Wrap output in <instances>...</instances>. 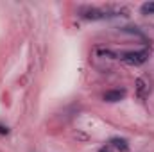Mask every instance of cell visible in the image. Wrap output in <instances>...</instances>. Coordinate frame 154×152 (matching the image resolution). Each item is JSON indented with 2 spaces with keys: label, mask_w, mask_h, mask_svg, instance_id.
<instances>
[{
  "label": "cell",
  "mask_w": 154,
  "mask_h": 152,
  "mask_svg": "<svg viewBox=\"0 0 154 152\" xmlns=\"http://www.w3.org/2000/svg\"><path fill=\"white\" fill-rule=\"evenodd\" d=\"M149 57V50L143 48V50H136V52H125L120 56V61H124L125 65H131V66H140L147 61Z\"/></svg>",
  "instance_id": "6da1fadb"
},
{
  "label": "cell",
  "mask_w": 154,
  "mask_h": 152,
  "mask_svg": "<svg viewBox=\"0 0 154 152\" xmlns=\"http://www.w3.org/2000/svg\"><path fill=\"white\" fill-rule=\"evenodd\" d=\"M79 13L86 20H102V18L109 16L108 14V9H99V7H81Z\"/></svg>",
  "instance_id": "7a4b0ae2"
},
{
  "label": "cell",
  "mask_w": 154,
  "mask_h": 152,
  "mask_svg": "<svg viewBox=\"0 0 154 152\" xmlns=\"http://www.w3.org/2000/svg\"><path fill=\"white\" fill-rule=\"evenodd\" d=\"M125 97V90H109L104 93V100L106 102H118Z\"/></svg>",
  "instance_id": "3957f363"
},
{
  "label": "cell",
  "mask_w": 154,
  "mask_h": 152,
  "mask_svg": "<svg viewBox=\"0 0 154 152\" xmlns=\"http://www.w3.org/2000/svg\"><path fill=\"white\" fill-rule=\"evenodd\" d=\"M111 145H113L115 149H118V150H122V152L129 150V143H127V140H124V138H113V140H111Z\"/></svg>",
  "instance_id": "277c9868"
},
{
  "label": "cell",
  "mask_w": 154,
  "mask_h": 152,
  "mask_svg": "<svg viewBox=\"0 0 154 152\" xmlns=\"http://www.w3.org/2000/svg\"><path fill=\"white\" fill-rule=\"evenodd\" d=\"M136 90H138V97H142V99L149 93V86H147L145 79H138L136 81Z\"/></svg>",
  "instance_id": "5b68a950"
},
{
  "label": "cell",
  "mask_w": 154,
  "mask_h": 152,
  "mask_svg": "<svg viewBox=\"0 0 154 152\" xmlns=\"http://www.w3.org/2000/svg\"><path fill=\"white\" fill-rule=\"evenodd\" d=\"M140 9L143 14H154V2H145Z\"/></svg>",
  "instance_id": "8992f818"
},
{
  "label": "cell",
  "mask_w": 154,
  "mask_h": 152,
  "mask_svg": "<svg viewBox=\"0 0 154 152\" xmlns=\"http://www.w3.org/2000/svg\"><path fill=\"white\" fill-rule=\"evenodd\" d=\"M97 52H99V56H104V57H106V56H108V57H116L115 52H111V50H108V48H99Z\"/></svg>",
  "instance_id": "52a82bcc"
},
{
  "label": "cell",
  "mask_w": 154,
  "mask_h": 152,
  "mask_svg": "<svg viewBox=\"0 0 154 152\" xmlns=\"http://www.w3.org/2000/svg\"><path fill=\"white\" fill-rule=\"evenodd\" d=\"M7 132H9V129L4 127V125H0V134H7Z\"/></svg>",
  "instance_id": "ba28073f"
},
{
  "label": "cell",
  "mask_w": 154,
  "mask_h": 152,
  "mask_svg": "<svg viewBox=\"0 0 154 152\" xmlns=\"http://www.w3.org/2000/svg\"><path fill=\"white\" fill-rule=\"evenodd\" d=\"M100 152H108V150H106V149H102V150H100Z\"/></svg>",
  "instance_id": "9c48e42d"
}]
</instances>
